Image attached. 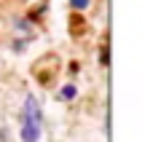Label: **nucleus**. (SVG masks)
I'll return each instance as SVG.
<instances>
[{"instance_id": "obj_1", "label": "nucleus", "mask_w": 153, "mask_h": 142, "mask_svg": "<svg viewBox=\"0 0 153 142\" xmlns=\"http://www.w3.org/2000/svg\"><path fill=\"white\" fill-rule=\"evenodd\" d=\"M40 129H43V110H40V105H38L35 97H27L24 107H22V140L38 142Z\"/></svg>"}, {"instance_id": "obj_2", "label": "nucleus", "mask_w": 153, "mask_h": 142, "mask_svg": "<svg viewBox=\"0 0 153 142\" xmlns=\"http://www.w3.org/2000/svg\"><path fill=\"white\" fill-rule=\"evenodd\" d=\"M73 97H75V86H73V83L65 86V89L59 91V99H73Z\"/></svg>"}, {"instance_id": "obj_3", "label": "nucleus", "mask_w": 153, "mask_h": 142, "mask_svg": "<svg viewBox=\"0 0 153 142\" xmlns=\"http://www.w3.org/2000/svg\"><path fill=\"white\" fill-rule=\"evenodd\" d=\"M89 3H91V0H70V5H73V8H78V11L89 8Z\"/></svg>"}]
</instances>
